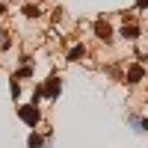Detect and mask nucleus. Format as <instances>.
Wrapping results in <instances>:
<instances>
[{"instance_id":"nucleus-1","label":"nucleus","mask_w":148,"mask_h":148,"mask_svg":"<svg viewBox=\"0 0 148 148\" xmlns=\"http://www.w3.org/2000/svg\"><path fill=\"white\" fill-rule=\"evenodd\" d=\"M18 116H21V121H24V125H30V127H36V125H39V110H36V104L33 107H21L18 110Z\"/></svg>"},{"instance_id":"nucleus-2","label":"nucleus","mask_w":148,"mask_h":148,"mask_svg":"<svg viewBox=\"0 0 148 148\" xmlns=\"http://www.w3.org/2000/svg\"><path fill=\"white\" fill-rule=\"evenodd\" d=\"M42 95L56 98V95H59V77H51V80H47V86H42Z\"/></svg>"},{"instance_id":"nucleus-3","label":"nucleus","mask_w":148,"mask_h":148,"mask_svg":"<svg viewBox=\"0 0 148 148\" xmlns=\"http://www.w3.org/2000/svg\"><path fill=\"white\" fill-rule=\"evenodd\" d=\"M95 30H98V36H101V39H107V42L113 39V30H110V24H104V21H98V27H95Z\"/></svg>"},{"instance_id":"nucleus-4","label":"nucleus","mask_w":148,"mask_h":148,"mask_svg":"<svg viewBox=\"0 0 148 148\" xmlns=\"http://www.w3.org/2000/svg\"><path fill=\"white\" fill-rule=\"evenodd\" d=\"M133 127H139V133H148V119H136V116H130L127 119Z\"/></svg>"},{"instance_id":"nucleus-5","label":"nucleus","mask_w":148,"mask_h":148,"mask_svg":"<svg viewBox=\"0 0 148 148\" xmlns=\"http://www.w3.org/2000/svg\"><path fill=\"white\" fill-rule=\"evenodd\" d=\"M121 36H125V39H136V36H139V27H136V24H127V27L121 30Z\"/></svg>"},{"instance_id":"nucleus-6","label":"nucleus","mask_w":148,"mask_h":148,"mask_svg":"<svg viewBox=\"0 0 148 148\" xmlns=\"http://www.w3.org/2000/svg\"><path fill=\"white\" fill-rule=\"evenodd\" d=\"M83 53H86V47H83V45H77V47H71V51H68V59H71V62H77Z\"/></svg>"},{"instance_id":"nucleus-7","label":"nucleus","mask_w":148,"mask_h":148,"mask_svg":"<svg viewBox=\"0 0 148 148\" xmlns=\"http://www.w3.org/2000/svg\"><path fill=\"white\" fill-rule=\"evenodd\" d=\"M127 80H130V83H136V80H142V68H139V65H133V68L127 71Z\"/></svg>"},{"instance_id":"nucleus-8","label":"nucleus","mask_w":148,"mask_h":148,"mask_svg":"<svg viewBox=\"0 0 148 148\" xmlns=\"http://www.w3.org/2000/svg\"><path fill=\"white\" fill-rule=\"evenodd\" d=\"M27 145H30V148H42V136H36V133H30Z\"/></svg>"},{"instance_id":"nucleus-9","label":"nucleus","mask_w":148,"mask_h":148,"mask_svg":"<svg viewBox=\"0 0 148 148\" xmlns=\"http://www.w3.org/2000/svg\"><path fill=\"white\" fill-rule=\"evenodd\" d=\"M24 15H27V18H36V15H39V9H36V6H27V9H24Z\"/></svg>"},{"instance_id":"nucleus-10","label":"nucleus","mask_w":148,"mask_h":148,"mask_svg":"<svg viewBox=\"0 0 148 148\" xmlns=\"http://www.w3.org/2000/svg\"><path fill=\"white\" fill-rule=\"evenodd\" d=\"M9 92H12V98H18V95H21V86H18V83H12V86H9Z\"/></svg>"},{"instance_id":"nucleus-11","label":"nucleus","mask_w":148,"mask_h":148,"mask_svg":"<svg viewBox=\"0 0 148 148\" xmlns=\"http://www.w3.org/2000/svg\"><path fill=\"white\" fill-rule=\"evenodd\" d=\"M148 6V0H136V9H145Z\"/></svg>"}]
</instances>
